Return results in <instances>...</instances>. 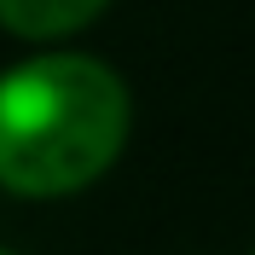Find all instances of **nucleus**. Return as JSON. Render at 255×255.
I'll return each mask as SVG.
<instances>
[{
  "mask_svg": "<svg viewBox=\"0 0 255 255\" xmlns=\"http://www.w3.org/2000/svg\"><path fill=\"white\" fill-rule=\"evenodd\" d=\"M128 139V93L99 58L47 52L0 76V186L64 197L99 180Z\"/></svg>",
  "mask_w": 255,
  "mask_h": 255,
  "instance_id": "obj_1",
  "label": "nucleus"
},
{
  "mask_svg": "<svg viewBox=\"0 0 255 255\" xmlns=\"http://www.w3.org/2000/svg\"><path fill=\"white\" fill-rule=\"evenodd\" d=\"M105 12V0H0V23L23 41H58Z\"/></svg>",
  "mask_w": 255,
  "mask_h": 255,
  "instance_id": "obj_2",
  "label": "nucleus"
},
{
  "mask_svg": "<svg viewBox=\"0 0 255 255\" xmlns=\"http://www.w3.org/2000/svg\"><path fill=\"white\" fill-rule=\"evenodd\" d=\"M0 255H12V250H0Z\"/></svg>",
  "mask_w": 255,
  "mask_h": 255,
  "instance_id": "obj_3",
  "label": "nucleus"
}]
</instances>
